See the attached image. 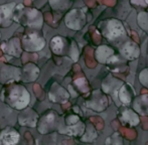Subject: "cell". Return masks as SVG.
<instances>
[{
  "label": "cell",
  "instance_id": "obj_1",
  "mask_svg": "<svg viewBox=\"0 0 148 145\" xmlns=\"http://www.w3.org/2000/svg\"><path fill=\"white\" fill-rule=\"evenodd\" d=\"M0 99L7 106L20 111L29 106L30 93L23 85L12 82L3 85L0 91Z\"/></svg>",
  "mask_w": 148,
  "mask_h": 145
},
{
  "label": "cell",
  "instance_id": "obj_2",
  "mask_svg": "<svg viewBox=\"0 0 148 145\" xmlns=\"http://www.w3.org/2000/svg\"><path fill=\"white\" fill-rule=\"evenodd\" d=\"M13 20L27 29L41 30L43 16L38 9L25 7L22 3L15 4L13 9Z\"/></svg>",
  "mask_w": 148,
  "mask_h": 145
},
{
  "label": "cell",
  "instance_id": "obj_3",
  "mask_svg": "<svg viewBox=\"0 0 148 145\" xmlns=\"http://www.w3.org/2000/svg\"><path fill=\"white\" fill-rule=\"evenodd\" d=\"M49 47L51 51L55 53L56 55H70L71 59L74 62H77L79 60V51L75 41L69 42L68 39L62 36H57L51 38L49 42Z\"/></svg>",
  "mask_w": 148,
  "mask_h": 145
},
{
  "label": "cell",
  "instance_id": "obj_4",
  "mask_svg": "<svg viewBox=\"0 0 148 145\" xmlns=\"http://www.w3.org/2000/svg\"><path fill=\"white\" fill-rule=\"evenodd\" d=\"M40 31L41 30L35 29H29V31H26L20 40L21 49L29 53L41 51L45 45V39Z\"/></svg>",
  "mask_w": 148,
  "mask_h": 145
},
{
  "label": "cell",
  "instance_id": "obj_5",
  "mask_svg": "<svg viewBox=\"0 0 148 145\" xmlns=\"http://www.w3.org/2000/svg\"><path fill=\"white\" fill-rule=\"evenodd\" d=\"M60 126L59 115L56 111L49 110L38 117L37 124L35 127L40 134H47L58 130Z\"/></svg>",
  "mask_w": 148,
  "mask_h": 145
},
{
  "label": "cell",
  "instance_id": "obj_6",
  "mask_svg": "<svg viewBox=\"0 0 148 145\" xmlns=\"http://www.w3.org/2000/svg\"><path fill=\"white\" fill-rule=\"evenodd\" d=\"M86 14H85V10L81 9V8H77V9H72L66 14L64 16V24L66 27L70 29L74 30H80L84 27L86 24Z\"/></svg>",
  "mask_w": 148,
  "mask_h": 145
},
{
  "label": "cell",
  "instance_id": "obj_7",
  "mask_svg": "<svg viewBox=\"0 0 148 145\" xmlns=\"http://www.w3.org/2000/svg\"><path fill=\"white\" fill-rule=\"evenodd\" d=\"M21 69L12 65L0 64V84L5 85L12 82H19Z\"/></svg>",
  "mask_w": 148,
  "mask_h": 145
},
{
  "label": "cell",
  "instance_id": "obj_8",
  "mask_svg": "<svg viewBox=\"0 0 148 145\" xmlns=\"http://www.w3.org/2000/svg\"><path fill=\"white\" fill-rule=\"evenodd\" d=\"M38 117L39 115L36 113V111L27 106L24 109L20 110V113L17 116V121L19 125L32 128L36 126Z\"/></svg>",
  "mask_w": 148,
  "mask_h": 145
},
{
  "label": "cell",
  "instance_id": "obj_9",
  "mask_svg": "<svg viewBox=\"0 0 148 145\" xmlns=\"http://www.w3.org/2000/svg\"><path fill=\"white\" fill-rule=\"evenodd\" d=\"M15 2L1 4L0 5V27H9L14 22L13 20V9Z\"/></svg>",
  "mask_w": 148,
  "mask_h": 145
},
{
  "label": "cell",
  "instance_id": "obj_10",
  "mask_svg": "<svg viewBox=\"0 0 148 145\" xmlns=\"http://www.w3.org/2000/svg\"><path fill=\"white\" fill-rule=\"evenodd\" d=\"M20 134L15 128L6 126L0 131V144L1 145H14L19 142Z\"/></svg>",
  "mask_w": 148,
  "mask_h": 145
},
{
  "label": "cell",
  "instance_id": "obj_11",
  "mask_svg": "<svg viewBox=\"0 0 148 145\" xmlns=\"http://www.w3.org/2000/svg\"><path fill=\"white\" fill-rule=\"evenodd\" d=\"M70 95L68 91L64 88H62L60 85L53 83L51 86V89L49 91V99L51 102L55 103H64L69 100Z\"/></svg>",
  "mask_w": 148,
  "mask_h": 145
},
{
  "label": "cell",
  "instance_id": "obj_12",
  "mask_svg": "<svg viewBox=\"0 0 148 145\" xmlns=\"http://www.w3.org/2000/svg\"><path fill=\"white\" fill-rule=\"evenodd\" d=\"M125 34V30L123 25L121 24L120 21H117V20H109L108 21V24L106 26L105 30H104V36L107 37L110 40H114L115 38L124 36Z\"/></svg>",
  "mask_w": 148,
  "mask_h": 145
},
{
  "label": "cell",
  "instance_id": "obj_13",
  "mask_svg": "<svg viewBox=\"0 0 148 145\" xmlns=\"http://www.w3.org/2000/svg\"><path fill=\"white\" fill-rule=\"evenodd\" d=\"M2 51L5 53L11 55L13 57H18L21 55V44H20V39L16 37H11L9 39H6L1 45Z\"/></svg>",
  "mask_w": 148,
  "mask_h": 145
},
{
  "label": "cell",
  "instance_id": "obj_14",
  "mask_svg": "<svg viewBox=\"0 0 148 145\" xmlns=\"http://www.w3.org/2000/svg\"><path fill=\"white\" fill-rule=\"evenodd\" d=\"M39 76V70L34 64H27L21 70L20 81L24 83L34 82Z\"/></svg>",
  "mask_w": 148,
  "mask_h": 145
},
{
  "label": "cell",
  "instance_id": "obj_15",
  "mask_svg": "<svg viewBox=\"0 0 148 145\" xmlns=\"http://www.w3.org/2000/svg\"><path fill=\"white\" fill-rule=\"evenodd\" d=\"M121 53L124 55L125 57L129 60H133L136 59L139 57V47L137 44H135L134 42H126L121 49Z\"/></svg>",
  "mask_w": 148,
  "mask_h": 145
},
{
  "label": "cell",
  "instance_id": "obj_16",
  "mask_svg": "<svg viewBox=\"0 0 148 145\" xmlns=\"http://www.w3.org/2000/svg\"><path fill=\"white\" fill-rule=\"evenodd\" d=\"M132 87L129 84L123 85V87L121 89L118 90V95H119V99L123 104H129L132 100V96H135V91L132 90Z\"/></svg>",
  "mask_w": 148,
  "mask_h": 145
},
{
  "label": "cell",
  "instance_id": "obj_17",
  "mask_svg": "<svg viewBox=\"0 0 148 145\" xmlns=\"http://www.w3.org/2000/svg\"><path fill=\"white\" fill-rule=\"evenodd\" d=\"M114 53V51L111 47H108L106 45H102V47H98V49L96 51V57L100 63L106 64L111 55Z\"/></svg>",
  "mask_w": 148,
  "mask_h": 145
},
{
  "label": "cell",
  "instance_id": "obj_18",
  "mask_svg": "<svg viewBox=\"0 0 148 145\" xmlns=\"http://www.w3.org/2000/svg\"><path fill=\"white\" fill-rule=\"evenodd\" d=\"M49 3L55 11H66L72 5V0H49Z\"/></svg>",
  "mask_w": 148,
  "mask_h": 145
},
{
  "label": "cell",
  "instance_id": "obj_19",
  "mask_svg": "<svg viewBox=\"0 0 148 145\" xmlns=\"http://www.w3.org/2000/svg\"><path fill=\"white\" fill-rule=\"evenodd\" d=\"M122 116H123V120L126 121L127 123H130L131 125H137L139 122L138 116L133 111H131L130 109H125L122 112Z\"/></svg>",
  "mask_w": 148,
  "mask_h": 145
},
{
  "label": "cell",
  "instance_id": "obj_20",
  "mask_svg": "<svg viewBox=\"0 0 148 145\" xmlns=\"http://www.w3.org/2000/svg\"><path fill=\"white\" fill-rule=\"evenodd\" d=\"M138 22H139V25H140L141 28H143V29H145L148 31V13L143 12V13L139 14Z\"/></svg>",
  "mask_w": 148,
  "mask_h": 145
},
{
  "label": "cell",
  "instance_id": "obj_21",
  "mask_svg": "<svg viewBox=\"0 0 148 145\" xmlns=\"http://www.w3.org/2000/svg\"><path fill=\"white\" fill-rule=\"evenodd\" d=\"M140 82L145 86H148V70H144L143 72H141Z\"/></svg>",
  "mask_w": 148,
  "mask_h": 145
},
{
  "label": "cell",
  "instance_id": "obj_22",
  "mask_svg": "<svg viewBox=\"0 0 148 145\" xmlns=\"http://www.w3.org/2000/svg\"><path fill=\"white\" fill-rule=\"evenodd\" d=\"M147 2H148V1H147Z\"/></svg>",
  "mask_w": 148,
  "mask_h": 145
}]
</instances>
